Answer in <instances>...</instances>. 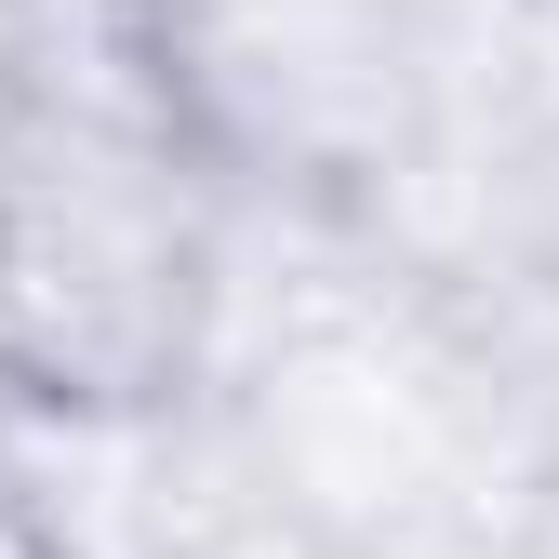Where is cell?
I'll return each instance as SVG.
<instances>
[{"mask_svg": "<svg viewBox=\"0 0 559 559\" xmlns=\"http://www.w3.org/2000/svg\"><path fill=\"white\" fill-rule=\"evenodd\" d=\"M227 307V187L200 81L94 40L0 67V400L40 427H147L200 386Z\"/></svg>", "mask_w": 559, "mask_h": 559, "instance_id": "cell-1", "label": "cell"}, {"mask_svg": "<svg viewBox=\"0 0 559 559\" xmlns=\"http://www.w3.org/2000/svg\"><path fill=\"white\" fill-rule=\"evenodd\" d=\"M40 14L67 40H94V53H133V67H160V81H200V0H40Z\"/></svg>", "mask_w": 559, "mask_h": 559, "instance_id": "cell-2", "label": "cell"}, {"mask_svg": "<svg viewBox=\"0 0 559 559\" xmlns=\"http://www.w3.org/2000/svg\"><path fill=\"white\" fill-rule=\"evenodd\" d=\"M0 559H67V533H53V520L14 493V479H0Z\"/></svg>", "mask_w": 559, "mask_h": 559, "instance_id": "cell-3", "label": "cell"}]
</instances>
